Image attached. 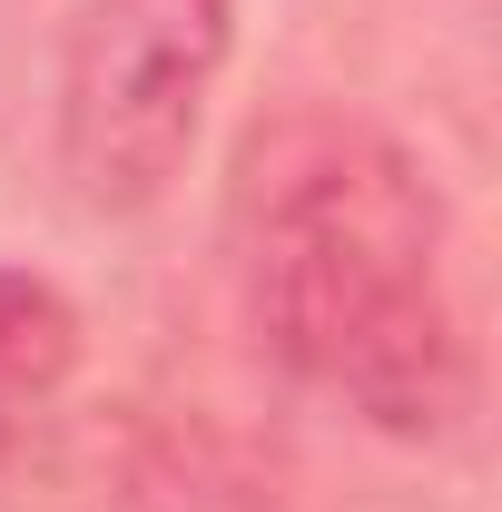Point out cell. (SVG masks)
Wrapping results in <instances>:
<instances>
[{"instance_id":"cell-1","label":"cell","mask_w":502,"mask_h":512,"mask_svg":"<svg viewBox=\"0 0 502 512\" xmlns=\"http://www.w3.org/2000/svg\"><path fill=\"white\" fill-rule=\"evenodd\" d=\"M247 325L286 375L394 444L473 414V335L453 296V217L434 168L365 109H276L227 197Z\"/></svg>"},{"instance_id":"cell-2","label":"cell","mask_w":502,"mask_h":512,"mask_svg":"<svg viewBox=\"0 0 502 512\" xmlns=\"http://www.w3.org/2000/svg\"><path fill=\"white\" fill-rule=\"evenodd\" d=\"M237 50V0H79L60 40V178L89 217H138L188 168Z\"/></svg>"},{"instance_id":"cell-3","label":"cell","mask_w":502,"mask_h":512,"mask_svg":"<svg viewBox=\"0 0 502 512\" xmlns=\"http://www.w3.org/2000/svg\"><path fill=\"white\" fill-rule=\"evenodd\" d=\"M79 365V306L50 276L0 266V434H20Z\"/></svg>"}]
</instances>
